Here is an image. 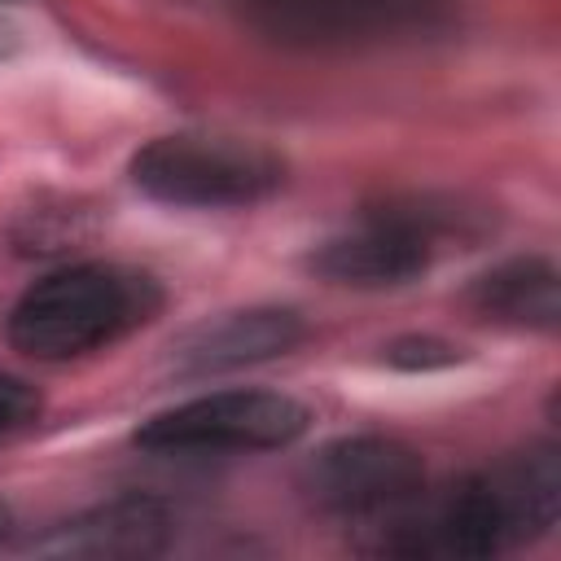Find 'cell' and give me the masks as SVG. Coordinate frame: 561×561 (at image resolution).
<instances>
[{
    "mask_svg": "<svg viewBox=\"0 0 561 561\" xmlns=\"http://www.w3.org/2000/svg\"><path fill=\"white\" fill-rule=\"evenodd\" d=\"M302 342V320L280 307H254V311H228L219 320L197 324L175 346V373L180 377H210L245 364L276 359Z\"/></svg>",
    "mask_w": 561,
    "mask_h": 561,
    "instance_id": "ba28073f",
    "label": "cell"
},
{
    "mask_svg": "<svg viewBox=\"0 0 561 561\" xmlns=\"http://www.w3.org/2000/svg\"><path fill=\"white\" fill-rule=\"evenodd\" d=\"M171 513L149 495L110 500L35 543L44 557H153L167 548Z\"/></svg>",
    "mask_w": 561,
    "mask_h": 561,
    "instance_id": "9c48e42d",
    "label": "cell"
},
{
    "mask_svg": "<svg viewBox=\"0 0 561 561\" xmlns=\"http://www.w3.org/2000/svg\"><path fill=\"white\" fill-rule=\"evenodd\" d=\"M4 526H9V513H4V504H0V535H4Z\"/></svg>",
    "mask_w": 561,
    "mask_h": 561,
    "instance_id": "7c38bea8",
    "label": "cell"
},
{
    "mask_svg": "<svg viewBox=\"0 0 561 561\" xmlns=\"http://www.w3.org/2000/svg\"><path fill=\"white\" fill-rule=\"evenodd\" d=\"M311 412L276 390H215L158 412L136 430L145 451H267L289 447Z\"/></svg>",
    "mask_w": 561,
    "mask_h": 561,
    "instance_id": "277c9868",
    "label": "cell"
},
{
    "mask_svg": "<svg viewBox=\"0 0 561 561\" xmlns=\"http://www.w3.org/2000/svg\"><path fill=\"white\" fill-rule=\"evenodd\" d=\"M561 513V465L552 447H530L504 465L473 473L443 495H416L381 522L377 552L403 557H495L552 530Z\"/></svg>",
    "mask_w": 561,
    "mask_h": 561,
    "instance_id": "6da1fadb",
    "label": "cell"
},
{
    "mask_svg": "<svg viewBox=\"0 0 561 561\" xmlns=\"http://www.w3.org/2000/svg\"><path fill=\"white\" fill-rule=\"evenodd\" d=\"M469 302L478 316L500 324H526V329H557L561 302H557V267L548 259H513L473 280Z\"/></svg>",
    "mask_w": 561,
    "mask_h": 561,
    "instance_id": "30bf717a",
    "label": "cell"
},
{
    "mask_svg": "<svg viewBox=\"0 0 561 561\" xmlns=\"http://www.w3.org/2000/svg\"><path fill=\"white\" fill-rule=\"evenodd\" d=\"M158 302L162 289L145 272L118 263H75L48 272L18 298L9 337L35 359H75L145 324Z\"/></svg>",
    "mask_w": 561,
    "mask_h": 561,
    "instance_id": "7a4b0ae2",
    "label": "cell"
},
{
    "mask_svg": "<svg viewBox=\"0 0 561 561\" xmlns=\"http://www.w3.org/2000/svg\"><path fill=\"white\" fill-rule=\"evenodd\" d=\"M302 486L324 513H337V517L364 522V530H377L425 491V465L399 438L355 434L320 447L307 460Z\"/></svg>",
    "mask_w": 561,
    "mask_h": 561,
    "instance_id": "5b68a950",
    "label": "cell"
},
{
    "mask_svg": "<svg viewBox=\"0 0 561 561\" xmlns=\"http://www.w3.org/2000/svg\"><path fill=\"white\" fill-rule=\"evenodd\" d=\"M447 228L443 215L434 210H373L359 219L351 232L333 237L320 245L311 267L333 280V285H355V289H386V285H408L421 276L434 259V241Z\"/></svg>",
    "mask_w": 561,
    "mask_h": 561,
    "instance_id": "8992f818",
    "label": "cell"
},
{
    "mask_svg": "<svg viewBox=\"0 0 561 561\" xmlns=\"http://www.w3.org/2000/svg\"><path fill=\"white\" fill-rule=\"evenodd\" d=\"M131 180L140 193L167 206H254L280 188L285 162L259 140L175 131L149 140L131 158Z\"/></svg>",
    "mask_w": 561,
    "mask_h": 561,
    "instance_id": "3957f363",
    "label": "cell"
},
{
    "mask_svg": "<svg viewBox=\"0 0 561 561\" xmlns=\"http://www.w3.org/2000/svg\"><path fill=\"white\" fill-rule=\"evenodd\" d=\"M254 31L289 48H346L425 26L443 0H241Z\"/></svg>",
    "mask_w": 561,
    "mask_h": 561,
    "instance_id": "52a82bcc",
    "label": "cell"
},
{
    "mask_svg": "<svg viewBox=\"0 0 561 561\" xmlns=\"http://www.w3.org/2000/svg\"><path fill=\"white\" fill-rule=\"evenodd\" d=\"M35 412H39V394L26 381L0 373V438L13 434V430H22V425H31Z\"/></svg>",
    "mask_w": 561,
    "mask_h": 561,
    "instance_id": "8fae6325",
    "label": "cell"
}]
</instances>
